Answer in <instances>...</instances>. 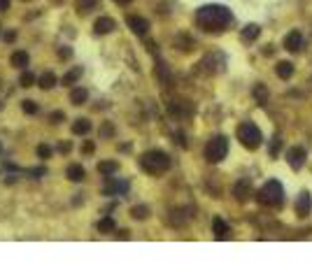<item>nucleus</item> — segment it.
Masks as SVG:
<instances>
[{
	"instance_id": "33",
	"label": "nucleus",
	"mask_w": 312,
	"mask_h": 279,
	"mask_svg": "<svg viewBox=\"0 0 312 279\" xmlns=\"http://www.w3.org/2000/svg\"><path fill=\"white\" fill-rule=\"evenodd\" d=\"M14 37H16V33H14V30H7V33H5V40L7 42H12Z\"/></svg>"
},
{
	"instance_id": "15",
	"label": "nucleus",
	"mask_w": 312,
	"mask_h": 279,
	"mask_svg": "<svg viewBox=\"0 0 312 279\" xmlns=\"http://www.w3.org/2000/svg\"><path fill=\"white\" fill-rule=\"evenodd\" d=\"M250 191H252L250 179H240V182L236 184V196H238V200H240V203H244V200H247Z\"/></svg>"
},
{
	"instance_id": "35",
	"label": "nucleus",
	"mask_w": 312,
	"mask_h": 279,
	"mask_svg": "<svg viewBox=\"0 0 312 279\" xmlns=\"http://www.w3.org/2000/svg\"><path fill=\"white\" fill-rule=\"evenodd\" d=\"M58 54H61V58H68V56H70V49H61Z\"/></svg>"
},
{
	"instance_id": "11",
	"label": "nucleus",
	"mask_w": 312,
	"mask_h": 279,
	"mask_svg": "<svg viewBox=\"0 0 312 279\" xmlns=\"http://www.w3.org/2000/svg\"><path fill=\"white\" fill-rule=\"evenodd\" d=\"M310 210H312V196L308 191H303L298 196V203H296V214H298V217H308Z\"/></svg>"
},
{
	"instance_id": "17",
	"label": "nucleus",
	"mask_w": 312,
	"mask_h": 279,
	"mask_svg": "<svg viewBox=\"0 0 312 279\" xmlns=\"http://www.w3.org/2000/svg\"><path fill=\"white\" fill-rule=\"evenodd\" d=\"M275 72H278L280 79H289V77L294 75V65L289 61H280L278 68H275Z\"/></svg>"
},
{
	"instance_id": "5",
	"label": "nucleus",
	"mask_w": 312,
	"mask_h": 279,
	"mask_svg": "<svg viewBox=\"0 0 312 279\" xmlns=\"http://www.w3.org/2000/svg\"><path fill=\"white\" fill-rule=\"evenodd\" d=\"M226 154H228V140H226L224 135H214L210 142L205 144V158H208L210 163L224 161Z\"/></svg>"
},
{
	"instance_id": "38",
	"label": "nucleus",
	"mask_w": 312,
	"mask_h": 279,
	"mask_svg": "<svg viewBox=\"0 0 312 279\" xmlns=\"http://www.w3.org/2000/svg\"><path fill=\"white\" fill-rule=\"evenodd\" d=\"M24 2H30V0H24Z\"/></svg>"
},
{
	"instance_id": "4",
	"label": "nucleus",
	"mask_w": 312,
	"mask_h": 279,
	"mask_svg": "<svg viewBox=\"0 0 312 279\" xmlns=\"http://www.w3.org/2000/svg\"><path fill=\"white\" fill-rule=\"evenodd\" d=\"M238 140H240V144H242L244 149H258L261 147V142H264V135H261V130H258L256 123L252 121H244L238 126Z\"/></svg>"
},
{
	"instance_id": "6",
	"label": "nucleus",
	"mask_w": 312,
	"mask_h": 279,
	"mask_svg": "<svg viewBox=\"0 0 312 279\" xmlns=\"http://www.w3.org/2000/svg\"><path fill=\"white\" fill-rule=\"evenodd\" d=\"M306 149L303 147H292V149H286V161H289V165H292L294 170H300L303 168V163H306Z\"/></svg>"
},
{
	"instance_id": "20",
	"label": "nucleus",
	"mask_w": 312,
	"mask_h": 279,
	"mask_svg": "<svg viewBox=\"0 0 312 279\" xmlns=\"http://www.w3.org/2000/svg\"><path fill=\"white\" fill-rule=\"evenodd\" d=\"M88 130H91V121H88V119H77V121L72 123V133H75V135H86Z\"/></svg>"
},
{
	"instance_id": "25",
	"label": "nucleus",
	"mask_w": 312,
	"mask_h": 279,
	"mask_svg": "<svg viewBox=\"0 0 312 279\" xmlns=\"http://www.w3.org/2000/svg\"><path fill=\"white\" fill-rule=\"evenodd\" d=\"M130 214H133V219H147V214H150V207H147V205H138V207H133V210H130Z\"/></svg>"
},
{
	"instance_id": "16",
	"label": "nucleus",
	"mask_w": 312,
	"mask_h": 279,
	"mask_svg": "<svg viewBox=\"0 0 312 279\" xmlns=\"http://www.w3.org/2000/svg\"><path fill=\"white\" fill-rule=\"evenodd\" d=\"M116 170H119V163H116V161H100V163H98V172L105 175V177L114 175Z\"/></svg>"
},
{
	"instance_id": "26",
	"label": "nucleus",
	"mask_w": 312,
	"mask_h": 279,
	"mask_svg": "<svg viewBox=\"0 0 312 279\" xmlns=\"http://www.w3.org/2000/svg\"><path fill=\"white\" fill-rule=\"evenodd\" d=\"M80 77H82V68H72V70L68 72V75L63 77V84H68V86H70V84H72V82H77Z\"/></svg>"
},
{
	"instance_id": "29",
	"label": "nucleus",
	"mask_w": 312,
	"mask_h": 279,
	"mask_svg": "<svg viewBox=\"0 0 312 279\" xmlns=\"http://www.w3.org/2000/svg\"><path fill=\"white\" fill-rule=\"evenodd\" d=\"M254 93H256V98L261 100V105H266V100H268V95H266V89H264V86H256V91H254Z\"/></svg>"
},
{
	"instance_id": "28",
	"label": "nucleus",
	"mask_w": 312,
	"mask_h": 279,
	"mask_svg": "<svg viewBox=\"0 0 312 279\" xmlns=\"http://www.w3.org/2000/svg\"><path fill=\"white\" fill-rule=\"evenodd\" d=\"M38 156H40V158H49V156H52V147L40 144V147H38Z\"/></svg>"
},
{
	"instance_id": "18",
	"label": "nucleus",
	"mask_w": 312,
	"mask_h": 279,
	"mask_svg": "<svg viewBox=\"0 0 312 279\" xmlns=\"http://www.w3.org/2000/svg\"><path fill=\"white\" fill-rule=\"evenodd\" d=\"M86 100H88L86 89H72L70 91V102H72V105H84Z\"/></svg>"
},
{
	"instance_id": "23",
	"label": "nucleus",
	"mask_w": 312,
	"mask_h": 279,
	"mask_svg": "<svg viewBox=\"0 0 312 279\" xmlns=\"http://www.w3.org/2000/svg\"><path fill=\"white\" fill-rule=\"evenodd\" d=\"M96 2H98V0H77V9H80L82 14H86L96 7Z\"/></svg>"
},
{
	"instance_id": "24",
	"label": "nucleus",
	"mask_w": 312,
	"mask_h": 279,
	"mask_svg": "<svg viewBox=\"0 0 312 279\" xmlns=\"http://www.w3.org/2000/svg\"><path fill=\"white\" fill-rule=\"evenodd\" d=\"M33 84H38V77H35L33 72H24V75H21V86H24V89H30Z\"/></svg>"
},
{
	"instance_id": "21",
	"label": "nucleus",
	"mask_w": 312,
	"mask_h": 279,
	"mask_svg": "<svg viewBox=\"0 0 312 279\" xmlns=\"http://www.w3.org/2000/svg\"><path fill=\"white\" fill-rule=\"evenodd\" d=\"M258 33H261V28H258L256 23H250V26H244V30H242V40H256Z\"/></svg>"
},
{
	"instance_id": "8",
	"label": "nucleus",
	"mask_w": 312,
	"mask_h": 279,
	"mask_svg": "<svg viewBox=\"0 0 312 279\" xmlns=\"http://www.w3.org/2000/svg\"><path fill=\"white\" fill-rule=\"evenodd\" d=\"M105 196H119V193H126L128 191V182H119V179H114L112 175L108 177V184H105Z\"/></svg>"
},
{
	"instance_id": "9",
	"label": "nucleus",
	"mask_w": 312,
	"mask_h": 279,
	"mask_svg": "<svg viewBox=\"0 0 312 279\" xmlns=\"http://www.w3.org/2000/svg\"><path fill=\"white\" fill-rule=\"evenodd\" d=\"M284 47L289 49V51H300V47H303V33L300 30H292V33L284 37Z\"/></svg>"
},
{
	"instance_id": "37",
	"label": "nucleus",
	"mask_w": 312,
	"mask_h": 279,
	"mask_svg": "<svg viewBox=\"0 0 312 279\" xmlns=\"http://www.w3.org/2000/svg\"><path fill=\"white\" fill-rule=\"evenodd\" d=\"M114 2H119V5H126V2H130V0H114Z\"/></svg>"
},
{
	"instance_id": "1",
	"label": "nucleus",
	"mask_w": 312,
	"mask_h": 279,
	"mask_svg": "<svg viewBox=\"0 0 312 279\" xmlns=\"http://www.w3.org/2000/svg\"><path fill=\"white\" fill-rule=\"evenodd\" d=\"M233 14L226 5H203L196 12V23L208 33H222L231 26Z\"/></svg>"
},
{
	"instance_id": "22",
	"label": "nucleus",
	"mask_w": 312,
	"mask_h": 279,
	"mask_svg": "<svg viewBox=\"0 0 312 279\" xmlns=\"http://www.w3.org/2000/svg\"><path fill=\"white\" fill-rule=\"evenodd\" d=\"M116 226H114V219H110V217H105V219H100L98 221V231L100 233H112Z\"/></svg>"
},
{
	"instance_id": "31",
	"label": "nucleus",
	"mask_w": 312,
	"mask_h": 279,
	"mask_svg": "<svg viewBox=\"0 0 312 279\" xmlns=\"http://www.w3.org/2000/svg\"><path fill=\"white\" fill-rule=\"evenodd\" d=\"M278 149H280V135H275V137H272V147H270L272 156H278Z\"/></svg>"
},
{
	"instance_id": "19",
	"label": "nucleus",
	"mask_w": 312,
	"mask_h": 279,
	"mask_svg": "<svg viewBox=\"0 0 312 279\" xmlns=\"http://www.w3.org/2000/svg\"><path fill=\"white\" fill-rule=\"evenodd\" d=\"M10 63H12L14 68H21V70H24V68L28 65V54H26V51H14L12 58H10Z\"/></svg>"
},
{
	"instance_id": "27",
	"label": "nucleus",
	"mask_w": 312,
	"mask_h": 279,
	"mask_svg": "<svg viewBox=\"0 0 312 279\" xmlns=\"http://www.w3.org/2000/svg\"><path fill=\"white\" fill-rule=\"evenodd\" d=\"M21 109H24L26 114H38V102H33V100H24V102H21Z\"/></svg>"
},
{
	"instance_id": "36",
	"label": "nucleus",
	"mask_w": 312,
	"mask_h": 279,
	"mask_svg": "<svg viewBox=\"0 0 312 279\" xmlns=\"http://www.w3.org/2000/svg\"><path fill=\"white\" fill-rule=\"evenodd\" d=\"M84 151H86V154H91V151H94V144L86 142V144H84Z\"/></svg>"
},
{
	"instance_id": "2",
	"label": "nucleus",
	"mask_w": 312,
	"mask_h": 279,
	"mask_svg": "<svg viewBox=\"0 0 312 279\" xmlns=\"http://www.w3.org/2000/svg\"><path fill=\"white\" fill-rule=\"evenodd\" d=\"M256 200L266 207H282L284 203V189L280 184L278 179H268L256 193Z\"/></svg>"
},
{
	"instance_id": "13",
	"label": "nucleus",
	"mask_w": 312,
	"mask_h": 279,
	"mask_svg": "<svg viewBox=\"0 0 312 279\" xmlns=\"http://www.w3.org/2000/svg\"><path fill=\"white\" fill-rule=\"evenodd\" d=\"M66 175H68L70 182H82V179L86 177V172H84V168H82L80 163H70L68 170H66Z\"/></svg>"
},
{
	"instance_id": "10",
	"label": "nucleus",
	"mask_w": 312,
	"mask_h": 279,
	"mask_svg": "<svg viewBox=\"0 0 312 279\" xmlns=\"http://www.w3.org/2000/svg\"><path fill=\"white\" fill-rule=\"evenodd\" d=\"M114 28H116L114 19H110V16H100V19L94 23V33L96 35H108V33H112Z\"/></svg>"
},
{
	"instance_id": "34",
	"label": "nucleus",
	"mask_w": 312,
	"mask_h": 279,
	"mask_svg": "<svg viewBox=\"0 0 312 279\" xmlns=\"http://www.w3.org/2000/svg\"><path fill=\"white\" fill-rule=\"evenodd\" d=\"M110 133H114V128H112V126H102V135H110Z\"/></svg>"
},
{
	"instance_id": "3",
	"label": "nucleus",
	"mask_w": 312,
	"mask_h": 279,
	"mask_svg": "<svg viewBox=\"0 0 312 279\" xmlns=\"http://www.w3.org/2000/svg\"><path fill=\"white\" fill-rule=\"evenodd\" d=\"M140 168L150 175H163V172L170 168V156L161 149H152L147 154H142L140 158Z\"/></svg>"
},
{
	"instance_id": "30",
	"label": "nucleus",
	"mask_w": 312,
	"mask_h": 279,
	"mask_svg": "<svg viewBox=\"0 0 312 279\" xmlns=\"http://www.w3.org/2000/svg\"><path fill=\"white\" fill-rule=\"evenodd\" d=\"M63 119H66L63 112H52V116H49V121H52V123H61Z\"/></svg>"
},
{
	"instance_id": "32",
	"label": "nucleus",
	"mask_w": 312,
	"mask_h": 279,
	"mask_svg": "<svg viewBox=\"0 0 312 279\" xmlns=\"http://www.w3.org/2000/svg\"><path fill=\"white\" fill-rule=\"evenodd\" d=\"M10 9V0H0V12H7Z\"/></svg>"
},
{
	"instance_id": "12",
	"label": "nucleus",
	"mask_w": 312,
	"mask_h": 279,
	"mask_svg": "<svg viewBox=\"0 0 312 279\" xmlns=\"http://www.w3.org/2000/svg\"><path fill=\"white\" fill-rule=\"evenodd\" d=\"M212 231H214V235H217V240H226L228 235H231V226L226 224L224 219H214L212 221Z\"/></svg>"
},
{
	"instance_id": "7",
	"label": "nucleus",
	"mask_w": 312,
	"mask_h": 279,
	"mask_svg": "<svg viewBox=\"0 0 312 279\" xmlns=\"http://www.w3.org/2000/svg\"><path fill=\"white\" fill-rule=\"evenodd\" d=\"M126 23H128V28L136 35H147V30H150V21L144 19V16H136V14H130L128 19H126Z\"/></svg>"
},
{
	"instance_id": "14",
	"label": "nucleus",
	"mask_w": 312,
	"mask_h": 279,
	"mask_svg": "<svg viewBox=\"0 0 312 279\" xmlns=\"http://www.w3.org/2000/svg\"><path fill=\"white\" fill-rule=\"evenodd\" d=\"M38 86L44 89V91L54 89V86H56V75H54V72H42V75L38 77Z\"/></svg>"
},
{
	"instance_id": "39",
	"label": "nucleus",
	"mask_w": 312,
	"mask_h": 279,
	"mask_svg": "<svg viewBox=\"0 0 312 279\" xmlns=\"http://www.w3.org/2000/svg\"><path fill=\"white\" fill-rule=\"evenodd\" d=\"M56 2H63V0H56Z\"/></svg>"
}]
</instances>
